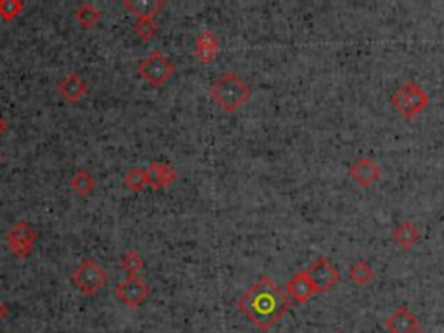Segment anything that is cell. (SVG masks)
I'll use <instances>...</instances> for the list:
<instances>
[{
    "mask_svg": "<svg viewBox=\"0 0 444 333\" xmlns=\"http://www.w3.org/2000/svg\"><path fill=\"white\" fill-rule=\"evenodd\" d=\"M417 333H424V332H417Z\"/></svg>",
    "mask_w": 444,
    "mask_h": 333,
    "instance_id": "4316f807",
    "label": "cell"
},
{
    "mask_svg": "<svg viewBox=\"0 0 444 333\" xmlns=\"http://www.w3.org/2000/svg\"><path fill=\"white\" fill-rule=\"evenodd\" d=\"M124 186L132 193H141L142 189L148 186V179H146V168L134 167L124 175Z\"/></svg>",
    "mask_w": 444,
    "mask_h": 333,
    "instance_id": "d6986e66",
    "label": "cell"
},
{
    "mask_svg": "<svg viewBox=\"0 0 444 333\" xmlns=\"http://www.w3.org/2000/svg\"><path fill=\"white\" fill-rule=\"evenodd\" d=\"M151 286L139 276H127L114 286V297L128 309H138L148 300Z\"/></svg>",
    "mask_w": 444,
    "mask_h": 333,
    "instance_id": "52a82bcc",
    "label": "cell"
},
{
    "mask_svg": "<svg viewBox=\"0 0 444 333\" xmlns=\"http://www.w3.org/2000/svg\"><path fill=\"white\" fill-rule=\"evenodd\" d=\"M57 94L70 105H77L87 94V82L84 80L80 73L71 71V73L64 75L57 84Z\"/></svg>",
    "mask_w": 444,
    "mask_h": 333,
    "instance_id": "9c48e42d",
    "label": "cell"
},
{
    "mask_svg": "<svg viewBox=\"0 0 444 333\" xmlns=\"http://www.w3.org/2000/svg\"><path fill=\"white\" fill-rule=\"evenodd\" d=\"M108 279V271L96 259H84L71 273V283L84 295H96Z\"/></svg>",
    "mask_w": 444,
    "mask_h": 333,
    "instance_id": "3957f363",
    "label": "cell"
},
{
    "mask_svg": "<svg viewBox=\"0 0 444 333\" xmlns=\"http://www.w3.org/2000/svg\"><path fill=\"white\" fill-rule=\"evenodd\" d=\"M339 333H342V332H339Z\"/></svg>",
    "mask_w": 444,
    "mask_h": 333,
    "instance_id": "83f0119b",
    "label": "cell"
},
{
    "mask_svg": "<svg viewBox=\"0 0 444 333\" xmlns=\"http://www.w3.org/2000/svg\"><path fill=\"white\" fill-rule=\"evenodd\" d=\"M373 269H371V266L367 260H356L349 269V278L360 286L368 285L371 281V278H373Z\"/></svg>",
    "mask_w": 444,
    "mask_h": 333,
    "instance_id": "7402d4cb",
    "label": "cell"
},
{
    "mask_svg": "<svg viewBox=\"0 0 444 333\" xmlns=\"http://www.w3.org/2000/svg\"><path fill=\"white\" fill-rule=\"evenodd\" d=\"M390 105L406 120H411L429 105V96L420 85H417L415 82H406L394 92L390 98Z\"/></svg>",
    "mask_w": 444,
    "mask_h": 333,
    "instance_id": "5b68a950",
    "label": "cell"
},
{
    "mask_svg": "<svg viewBox=\"0 0 444 333\" xmlns=\"http://www.w3.org/2000/svg\"><path fill=\"white\" fill-rule=\"evenodd\" d=\"M349 174L357 184L363 186V188H368V186H371L380 177V167L371 158H360L350 165Z\"/></svg>",
    "mask_w": 444,
    "mask_h": 333,
    "instance_id": "5bb4252c",
    "label": "cell"
},
{
    "mask_svg": "<svg viewBox=\"0 0 444 333\" xmlns=\"http://www.w3.org/2000/svg\"><path fill=\"white\" fill-rule=\"evenodd\" d=\"M96 186H98V181H96L94 175L89 170H85V168H78L70 179L71 191L77 193L78 196H89L91 193L96 191Z\"/></svg>",
    "mask_w": 444,
    "mask_h": 333,
    "instance_id": "2e32d148",
    "label": "cell"
},
{
    "mask_svg": "<svg viewBox=\"0 0 444 333\" xmlns=\"http://www.w3.org/2000/svg\"><path fill=\"white\" fill-rule=\"evenodd\" d=\"M120 264L121 269L127 273V276H138L139 271H142V267H145V259H142V256L138 250H127L120 257Z\"/></svg>",
    "mask_w": 444,
    "mask_h": 333,
    "instance_id": "ffe728a7",
    "label": "cell"
},
{
    "mask_svg": "<svg viewBox=\"0 0 444 333\" xmlns=\"http://www.w3.org/2000/svg\"><path fill=\"white\" fill-rule=\"evenodd\" d=\"M99 20H101V10L98 9L96 3L84 2L77 7V10H75V21H77L84 30L94 28L96 24L99 23Z\"/></svg>",
    "mask_w": 444,
    "mask_h": 333,
    "instance_id": "e0dca14e",
    "label": "cell"
},
{
    "mask_svg": "<svg viewBox=\"0 0 444 333\" xmlns=\"http://www.w3.org/2000/svg\"><path fill=\"white\" fill-rule=\"evenodd\" d=\"M195 56L202 64H210L219 56V38L210 28L200 31L195 40Z\"/></svg>",
    "mask_w": 444,
    "mask_h": 333,
    "instance_id": "8fae6325",
    "label": "cell"
},
{
    "mask_svg": "<svg viewBox=\"0 0 444 333\" xmlns=\"http://www.w3.org/2000/svg\"><path fill=\"white\" fill-rule=\"evenodd\" d=\"M0 162H2V151H0Z\"/></svg>",
    "mask_w": 444,
    "mask_h": 333,
    "instance_id": "484cf974",
    "label": "cell"
},
{
    "mask_svg": "<svg viewBox=\"0 0 444 333\" xmlns=\"http://www.w3.org/2000/svg\"><path fill=\"white\" fill-rule=\"evenodd\" d=\"M306 273L309 276L311 283H313L316 293L328 292V290L333 288V285H336L340 281V273L333 267V264L327 257H320V259L314 260L307 267Z\"/></svg>",
    "mask_w": 444,
    "mask_h": 333,
    "instance_id": "ba28073f",
    "label": "cell"
},
{
    "mask_svg": "<svg viewBox=\"0 0 444 333\" xmlns=\"http://www.w3.org/2000/svg\"><path fill=\"white\" fill-rule=\"evenodd\" d=\"M24 3L21 0H0V17L3 21H13L23 13Z\"/></svg>",
    "mask_w": 444,
    "mask_h": 333,
    "instance_id": "603a6c76",
    "label": "cell"
},
{
    "mask_svg": "<svg viewBox=\"0 0 444 333\" xmlns=\"http://www.w3.org/2000/svg\"><path fill=\"white\" fill-rule=\"evenodd\" d=\"M392 236L397 245H401L403 249H410V246H413L418 242L420 232H418V229L410 221H403L396 225V229L392 231Z\"/></svg>",
    "mask_w": 444,
    "mask_h": 333,
    "instance_id": "ac0fdd59",
    "label": "cell"
},
{
    "mask_svg": "<svg viewBox=\"0 0 444 333\" xmlns=\"http://www.w3.org/2000/svg\"><path fill=\"white\" fill-rule=\"evenodd\" d=\"M163 6L165 2L162 0H124L121 2V7L135 20L138 17H155L163 9Z\"/></svg>",
    "mask_w": 444,
    "mask_h": 333,
    "instance_id": "9a60e30c",
    "label": "cell"
},
{
    "mask_svg": "<svg viewBox=\"0 0 444 333\" xmlns=\"http://www.w3.org/2000/svg\"><path fill=\"white\" fill-rule=\"evenodd\" d=\"M138 73L151 87H162L175 73V64L160 51H153L139 61Z\"/></svg>",
    "mask_w": 444,
    "mask_h": 333,
    "instance_id": "277c9868",
    "label": "cell"
},
{
    "mask_svg": "<svg viewBox=\"0 0 444 333\" xmlns=\"http://www.w3.org/2000/svg\"><path fill=\"white\" fill-rule=\"evenodd\" d=\"M38 232L30 222L27 221H17L13 228L9 229L6 236V242L9 245L10 252L16 259H28L31 256L35 249V243H37Z\"/></svg>",
    "mask_w": 444,
    "mask_h": 333,
    "instance_id": "8992f818",
    "label": "cell"
},
{
    "mask_svg": "<svg viewBox=\"0 0 444 333\" xmlns=\"http://www.w3.org/2000/svg\"><path fill=\"white\" fill-rule=\"evenodd\" d=\"M7 127H9V124H7V120L6 118L2 117V114H0V135L3 134V132L7 131Z\"/></svg>",
    "mask_w": 444,
    "mask_h": 333,
    "instance_id": "d4e9b609",
    "label": "cell"
},
{
    "mask_svg": "<svg viewBox=\"0 0 444 333\" xmlns=\"http://www.w3.org/2000/svg\"><path fill=\"white\" fill-rule=\"evenodd\" d=\"M385 328H387L389 333H417L420 332V323H418L417 316L408 307L401 306L399 309L394 311L387 318Z\"/></svg>",
    "mask_w": 444,
    "mask_h": 333,
    "instance_id": "7c38bea8",
    "label": "cell"
},
{
    "mask_svg": "<svg viewBox=\"0 0 444 333\" xmlns=\"http://www.w3.org/2000/svg\"><path fill=\"white\" fill-rule=\"evenodd\" d=\"M210 99L216 103L225 113H235L236 110L242 108L245 103H249L252 96V89L249 87L245 80L235 71H225L222 73L212 85H210Z\"/></svg>",
    "mask_w": 444,
    "mask_h": 333,
    "instance_id": "7a4b0ae2",
    "label": "cell"
},
{
    "mask_svg": "<svg viewBox=\"0 0 444 333\" xmlns=\"http://www.w3.org/2000/svg\"><path fill=\"white\" fill-rule=\"evenodd\" d=\"M7 314H9V309H7L6 304H3L2 300H0V323H2V321L6 320Z\"/></svg>",
    "mask_w": 444,
    "mask_h": 333,
    "instance_id": "cb8c5ba5",
    "label": "cell"
},
{
    "mask_svg": "<svg viewBox=\"0 0 444 333\" xmlns=\"http://www.w3.org/2000/svg\"><path fill=\"white\" fill-rule=\"evenodd\" d=\"M238 309L260 332H269L290 311V299L269 276H260L239 297Z\"/></svg>",
    "mask_w": 444,
    "mask_h": 333,
    "instance_id": "6da1fadb",
    "label": "cell"
},
{
    "mask_svg": "<svg viewBox=\"0 0 444 333\" xmlns=\"http://www.w3.org/2000/svg\"><path fill=\"white\" fill-rule=\"evenodd\" d=\"M285 292L286 295L292 297L295 302L304 304L316 293V290H314L313 283H311L306 271H299V273H295L288 281H286Z\"/></svg>",
    "mask_w": 444,
    "mask_h": 333,
    "instance_id": "4fadbf2b",
    "label": "cell"
},
{
    "mask_svg": "<svg viewBox=\"0 0 444 333\" xmlns=\"http://www.w3.org/2000/svg\"><path fill=\"white\" fill-rule=\"evenodd\" d=\"M134 34L145 42L155 38L158 34V24H156L155 17H138L134 23Z\"/></svg>",
    "mask_w": 444,
    "mask_h": 333,
    "instance_id": "44dd1931",
    "label": "cell"
},
{
    "mask_svg": "<svg viewBox=\"0 0 444 333\" xmlns=\"http://www.w3.org/2000/svg\"><path fill=\"white\" fill-rule=\"evenodd\" d=\"M179 174L170 163L167 162H151L146 167V179L148 186L153 189H165L177 181Z\"/></svg>",
    "mask_w": 444,
    "mask_h": 333,
    "instance_id": "30bf717a",
    "label": "cell"
}]
</instances>
